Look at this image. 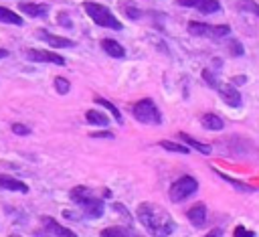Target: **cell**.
<instances>
[{"label": "cell", "mask_w": 259, "mask_h": 237, "mask_svg": "<svg viewBox=\"0 0 259 237\" xmlns=\"http://www.w3.org/2000/svg\"><path fill=\"white\" fill-rule=\"evenodd\" d=\"M136 217L152 237H168L176 231V221L172 215L156 203H140Z\"/></svg>", "instance_id": "1"}, {"label": "cell", "mask_w": 259, "mask_h": 237, "mask_svg": "<svg viewBox=\"0 0 259 237\" xmlns=\"http://www.w3.org/2000/svg\"><path fill=\"white\" fill-rule=\"evenodd\" d=\"M69 196L75 205H79V209L89 217V219H99L105 211V205L103 201L87 186H73L69 190Z\"/></svg>", "instance_id": "2"}, {"label": "cell", "mask_w": 259, "mask_h": 237, "mask_svg": "<svg viewBox=\"0 0 259 237\" xmlns=\"http://www.w3.org/2000/svg\"><path fill=\"white\" fill-rule=\"evenodd\" d=\"M83 8H85V12L89 14V18H91L97 26L121 30V22L113 16V12H111L107 6L99 4V2H89V0H87V2H83Z\"/></svg>", "instance_id": "3"}, {"label": "cell", "mask_w": 259, "mask_h": 237, "mask_svg": "<svg viewBox=\"0 0 259 237\" xmlns=\"http://www.w3.org/2000/svg\"><path fill=\"white\" fill-rule=\"evenodd\" d=\"M132 115L140 124H146V126H160L162 124V113L150 97H144V99L136 101L132 105Z\"/></svg>", "instance_id": "4"}, {"label": "cell", "mask_w": 259, "mask_h": 237, "mask_svg": "<svg viewBox=\"0 0 259 237\" xmlns=\"http://www.w3.org/2000/svg\"><path fill=\"white\" fill-rule=\"evenodd\" d=\"M196 190H198V180H196L194 176H190V174H184V176L176 178V180L170 184L168 196H170L172 203H182V201H186L190 194H194Z\"/></svg>", "instance_id": "5"}, {"label": "cell", "mask_w": 259, "mask_h": 237, "mask_svg": "<svg viewBox=\"0 0 259 237\" xmlns=\"http://www.w3.org/2000/svg\"><path fill=\"white\" fill-rule=\"evenodd\" d=\"M188 32L192 36H202V38H223L231 32L229 24H206V22H188Z\"/></svg>", "instance_id": "6"}, {"label": "cell", "mask_w": 259, "mask_h": 237, "mask_svg": "<svg viewBox=\"0 0 259 237\" xmlns=\"http://www.w3.org/2000/svg\"><path fill=\"white\" fill-rule=\"evenodd\" d=\"M174 2L180 4V6H186V8H196L202 14H212V12L221 10L219 0H174Z\"/></svg>", "instance_id": "7"}, {"label": "cell", "mask_w": 259, "mask_h": 237, "mask_svg": "<svg viewBox=\"0 0 259 237\" xmlns=\"http://www.w3.org/2000/svg\"><path fill=\"white\" fill-rule=\"evenodd\" d=\"M26 57L34 63H53V65H65V59L59 53L53 51H40V49H28Z\"/></svg>", "instance_id": "8"}, {"label": "cell", "mask_w": 259, "mask_h": 237, "mask_svg": "<svg viewBox=\"0 0 259 237\" xmlns=\"http://www.w3.org/2000/svg\"><path fill=\"white\" fill-rule=\"evenodd\" d=\"M219 93H221L223 101H225L229 107H241V103H243V97H241L239 89H237L233 83H227V85H219Z\"/></svg>", "instance_id": "9"}, {"label": "cell", "mask_w": 259, "mask_h": 237, "mask_svg": "<svg viewBox=\"0 0 259 237\" xmlns=\"http://www.w3.org/2000/svg\"><path fill=\"white\" fill-rule=\"evenodd\" d=\"M38 38H42L47 45H51V47H55V49H65V47H75V43L71 41V38H65V36H59V34H53V32H49V30H45V28H40L38 32Z\"/></svg>", "instance_id": "10"}, {"label": "cell", "mask_w": 259, "mask_h": 237, "mask_svg": "<svg viewBox=\"0 0 259 237\" xmlns=\"http://www.w3.org/2000/svg\"><path fill=\"white\" fill-rule=\"evenodd\" d=\"M42 225H45V229H47L53 237H77V233H73L71 229L63 227V225L57 223L53 217H42Z\"/></svg>", "instance_id": "11"}, {"label": "cell", "mask_w": 259, "mask_h": 237, "mask_svg": "<svg viewBox=\"0 0 259 237\" xmlns=\"http://www.w3.org/2000/svg\"><path fill=\"white\" fill-rule=\"evenodd\" d=\"M186 217L194 227H202L206 223V205L204 203H196L194 207H190L186 211Z\"/></svg>", "instance_id": "12"}, {"label": "cell", "mask_w": 259, "mask_h": 237, "mask_svg": "<svg viewBox=\"0 0 259 237\" xmlns=\"http://www.w3.org/2000/svg\"><path fill=\"white\" fill-rule=\"evenodd\" d=\"M0 188L4 190H14V192H28V184L14 178V176H8V174H0Z\"/></svg>", "instance_id": "13"}, {"label": "cell", "mask_w": 259, "mask_h": 237, "mask_svg": "<svg viewBox=\"0 0 259 237\" xmlns=\"http://www.w3.org/2000/svg\"><path fill=\"white\" fill-rule=\"evenodd\" d=\"M101 237H142L138 231H134L132 227H123V225H113V227H105L101 231Z\"/></svg>", "instance_id": "14"}, {"label": "cell", "mask_w": 259, "mask_h": 237, "mask_svg": "<svg viewBox=\"0 0 259 237\" xmlns=\"http://www.w3.org/2000/svg\"><path fill=\"white\" fill-rule=\"evenodd\" d=\"M101 49H103L109 57H113V59H123V57H125V49H123L117 41H113V38H103V41H101Z\"/></svg>", "instance_id": "15"}, {"label": "cell", "mask_w": 259, "mask_h": 237, "mask_svg": "<svg viewBox=\"0 0 259 237\" xmlns=\"http://www.w3.org/2000/svg\"><path fill=\"white\" fill-rule=\"evenodd\" d=\"M178 138H180L186 146H190V148L198 150V152H200V154H204V156H208V154L212 152V148H210L208 144H204V142H200V140H196V138H192V136H188V134H184V132H180V134H178Z\"/></svg>", "instance_id": "16"}, {"label": "cell", "mask_w": 259, "mask_h": 237, "mask_svg": "<svg viewBox=\"0 0 259 237\" xmlns=\"http://www.w3.org/2000/svg\"><path fill=\"white\" fill-rule=\"evenodd\" d=\"M214 174H217L221 180H225V182L233 184V186H235L239 192H247V194L255 192V186H251V184H245V182H241V180H237V178H233V176H229V174H225V172H221V170H214Z\"/></svg>", "instance_id": "17"}, {"label": "cell", "mask_w": 259, "mask_h": 237, "mask_svg": "<svg viewBox=\"0 0 259 237\" xmlns=\"http://www.w3.org/2000/svg\"><path fill=\"white\" fill-rule=\"evenodd\" d=\"M24 14H28V16H45L47 12H49V6L47 4H34V2H22L20 6H18Z\"/></svg>", "instance_id": "18"}, {"label": "cell", "mask_w": 259, "mask_h": 237, "mask_svg": "<svg viewBox=\"0 0 259 237\" xmlns=\"http://www.w3.org/2000/svg\"><path fill=\"white\" fill-rule=\"evenodd\" d=\"M85 120L91 124V126H109V117L103 113V111H99V109H87L85 111Z\"/></svg>", "instance_id": "19"}, {"label": "cell", "mask_w": 259, "mask_h": 237, "mask_svg": "<svg viewBox=\"0 0 259 237\" xmlns=\"http://www.w3.org/2000/svg\"><path fill=\"white\" fill-rule=\"evenodd\" d=\"M200 124H202V128L204 130H212V132H219V130H223V120L217 115V113H204L202 117H200Z\"/></svg>", "instance_id": "20"}, {"label": "cell", "mask_w": 259, "mask_h": 237, "mask_svg": "<svg viewBox=\"0 0 259 237\" xmlns=\"http://www.w3.org/2000/svg\"><path fill=\"white\" fill-rule=\"evenodd\" d=\"M93 101H95L97 105H101V107H105V109H107L109 113H113V117H115V122H117V124H123V117H121V113H119V109H117V107H115V105H113L111 101H107L105 97H99V95H95V97H93Z\"/></svg>", "instance_id": "21"}, {"label": "cell", "mask_w": 259, "mask_h": 237, "mask_svg": "<svg viewBox=\"0 0 259 237\" xmlns=\"http://www.w3.org/2000/svg\"><path fill=\"white\" fill-rule=\"evenodd\" d=\"M0 22H8V24H16V26H20V24H22V18H20L16 12H12V10L0 6Z\"/></svg>", "instance_id": "22"}, {"label": "cell", "mask_w": 259, "mask_h": 237, "mask_svg": "<svg viewBox=\"0 0 259 237\" xmlns=\"http://www.w3.org/2000/svg\"><path fill=\"white\" fill-rule=\"evenodd\" d=\"M158 146L164 148V150H170V152H178V154H188V152H190L188 146H184V144H176V142H170V140H162Z\"/></svg>", "instance_id": "23"}, {"label": "cell", "mask_w": 259, "mask_h": 237, "mask_svg": "<svg viewBox=\"0 0 259 237\" xmlns=\"http://www.w3.org/2000/svg\"><path fill=\"white\" fill-rule=\"evenodd\" d=\"M202 79H204V83H206L208 87H212V89H219V81H217V75H214V71H210V69H202Z\"/></svg>", "instance_id": "24"}, {"label": "cell", "mask_w": 259, "mask_h": 237, "mask_svg": "<svg viewBox=\"0 0 259 237\" xmlns=\"http://www.w3.org/2000/svg\"><path fill=\"white\" fill-rule=\"evenodd\" d=\"M55 89H57V93L67 95L69 89H71V83H69L65 77H55Z\"/></svg>", "instance_id": "25"}, {"label": "cell", "mask_w": 259, "mask_h": 237, "mask_svg": "<svg viewBox=\"0 0 259 237\" xmlns=\"http://www.w3.org/2000/svg\"><path fill=\"white\" fill-rule=\"evenodd\" d=\"M239 8H243V10H251L255 16H259V4H255L253 0H239V4H237Z\"/></svg>", "instance_id": "26"}, {"label": "cell", "mask_w": 259, "mask_h": 237, "mask_svg": "<svg viewBox=\"0 0 259 237\" xmlns=\"http://www.w3.org/2000/svg\"><path fill=\"white\" fill-rule=\"evenodd\" d=\"M233 237H257V235H255V231H249L247 227L237 225L235 231H233Z\"/></svg>", "instance_id": "27"}, {"label": "cell", "mask_w": 259, "mask_h": 237, "mask_svg": "<svg viewBox=\"0 0 259 237\" xmlns=\"http://www.w3.org/2000/svg\"><path fill=\"white\" fill-rule=\"evenodd\" d=\"M121 8H123V12H125L130 18H140V10H138L132 2H123V6H121Z\"/></svg>", "instance_id": "28"}, {"label": "cell", "mask_w": 259, "mask_h": 237, "mask_svg": "<svg viewBox=\"0 0 259 237\" xmlns=\"http://www.w3.org/2000/svg\"><path fill=\"white\" fill-rule=\"evenodd\" d=\"M229 49H231V55H235V57L245 53V49H243V45L239 41H229Z\"/></svg>", "instance_id": "29"}, {"label": "cell", "mask_w": 259, "mask_h": 237, "mask_svg": "<svg viewBox=\"0 0 259 237\" xmlns=\"http://www.w3.org/2000/svg\"><path fill=\"white\" fill-rule=\"evenodd\" d=\"M12 132H14L16 136H28V134H30V130H28L26 126H22V124H12Z\"/></svg>", "instance_id": "30"}, {"label": "cell", "mask_w": 259, "mask_h": 237, "mask_svg": "<svg viewBox=\"0 0 259 237\" xmlns=\"http://www.w3.org/2000/svg\"><path fill=\"white\" fill-rule=\"evenodd\" d=\"M245 81H247V77H245V75H235V77L231 79V83H233L235 87H237V85H243Z\"/></svg>", "instance_id": "31"}, {"label": "cell", "mask_w": 259, "mask_h": 237, "mask_svg": "<svg viewBox=\"0 0 259 237\" xmlns=\"http://www.w3.org/2000/svg\"><path fill=\"white\" fill-rule=\"evenodd\" d=\"M91 138H113V132H91Z\"/></svg>", "instance_id": "32"}, {"label": "cell", "mask_w": 259, "mask_h": 237, "mask_svg": "<svg viewBox=\"0 0 259 237\" xmlns=\"http://www.w3.org/2000/svg\"><path fill=\"white\" fill-rule=\"evenodd\" d=\"M204 237H223V229H219V227H217V229H212L210 233H206Z\"/></svg>", "instance_id": "33"}, {"label": "cell", "mask_w": 259, "mask_h": 237, "mask_svg": "<svg viewBox=\"0 0 259 237\" xmlns=\"http://www.w3.org/2000/svg\"><path fill=\"white\" fill-rule=\"evenodd\" d=\"M6 55H8V51H6V49H0V59H4Z\"/></svg>", "instance_id": "34"}, {"label": "cell", "mask_w": 259, "mask_h": 237, "mask_svg": "<svg viewBox=\"0 0 259 237\" xmlns=\"http://www.w3.org/2000/svg\"><path fill=\"white\" fill-rule=\"evenodd\" d=\"M8 237H20V235H8Z\"/></svg>", "instance_id": "35"}]
</instances>
